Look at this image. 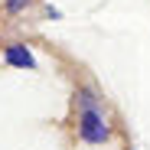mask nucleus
<instances>
[{
    "mask_svg": "<svg viewBox=\"0 0 150 150\" xmlns=\"http://www.w3.org/2000/svg\"><path fill=\"white\" fill-rule=\"evenodd\" d=\"M4 62H7V65H16V69H36L33 52H30L26 46H20V42H13V46L4 49Z\"/></svg>",
    "mask_w": 150,
    "mask_h": 150,
    "instance_id": "f03ea898",
    "label": "nucleus"
},
{
    "mask_svg": "<svg viewBox=\"0 0 150 150\" xmlns=\"http://www.w3.org/2000/svg\"><path fill=\"white\" fill-rule=\"evenodd\" d=\"M79 134H82V140H88V144H105L111 131H108L105 117L98 114L95 108H85L82 117H79Z\"/></svg>",
    "mask_w": 150,
    "mask_h": 150,
    "instance_id": "f257e3e1",
    "label": "nucleus"
},
{
    "mask_svg": "<svg viewBox=\"0 0 150 150\" xmlns=\"http://www.w3.org/2000/svg\"><path fill=\"white\" fill-rule=\"evenodd\" d=\"M26 4H30V0H7V10L10 13H20V10H26Z\"/></svg>",
    "mask_w": 150,
    "mask_h": 150,
    "instance_id": "7ed1b4c3",
    "label": "nucleus"
},
{
    "mask_svg": "<svg viewBox=\"0 0 150 150\" xmlns=\"http://www.w3.org/2000/svg\"><path fill=\"white\" fill-rule=\"evenodd\" d=\"M79 98H82V108H95V98H91V91H79Z\"/></svg>",
    "mask_w": 150,
    "mask_h": 150,
    "instance_id": "20e7f679",
    "label": "nucleus"
}]
</instances>
